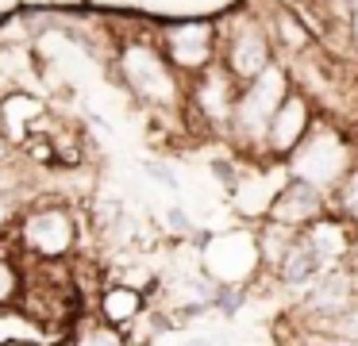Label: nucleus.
Returning a JSON list of instances; mask_svg holds the SVG:
<instances>
[{
	"label": "nucleus",
	"instance_id": "2",
	"mask_svg": "<svg viewBox=\"0 0 358 346\" xmlns=\"http://www.w3.org/2000/svg\"><path fill=\"white\" fill-rule=\"evenodd\" d=\"M189 346H208V343H189Z\"/></svg>",
	"mask_w": 358,
	"mask_h": 346
},
{
	"label": "nucleus",
	"instance_id": "1",
	"mask_svg": "<svg viewBox=\"0 0 358 346\" xmlns=\"http://www.w3.org/2000/svg\"><path fill=\"white\" fill-rule=\"evenodd\" d=\"M150 177H158V181L173 185V173H170V169H158V166H150Z\"/></svg>",
	"mask_w": 358,
	"mask_h": 346
}]
</instances>
